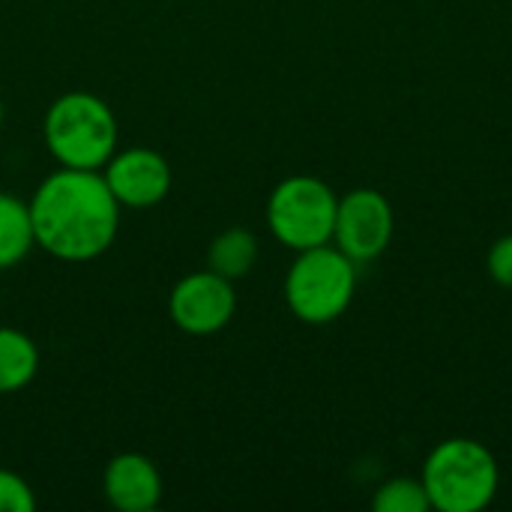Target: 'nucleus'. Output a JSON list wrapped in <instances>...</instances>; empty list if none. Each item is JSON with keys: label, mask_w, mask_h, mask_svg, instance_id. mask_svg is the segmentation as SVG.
Masks as SVG:
<instances>
[{"label": "nucleus", "mask_w": 512, "mask_h": 512, "mask_svg": "<svg viewBox=\"0 0 512 512\" xmlns=\"http://www.w3.org/2000/svg\"><path fill=\"white\" fill-rule=\"evenodd\" d=\"M36 246L66 264H87L111 249L120 231V204L102 171L57 168L27 201Z\"/></svg>", "instance_id": "obj_1"}, {"label": "nucleus", "mask_w": 512, "mask_h": 512, "mask_svg": "<svg viewBox=\"0 0 512 512\" xmlns=\"http://www.w3.org/2000/svg\"><path fill=\"white\" fill-rule=\"evenodd\" d=\"M42 138L60 168L102 171L117 153L120 129L111 105L87 90L57 96L42 120Z\"/></svg>", "instance_id": "obj_2"}, {"label": "nucleus", "mask_w": 512, "mask_h": 512, "mask_svg": "<svg viewBox=\"0 0 512 512\" xmlns=\"http://www.w3.org/2000/svg\"><path fill=\"white\" fill-rule=\"evenodd\" d=\"M420 480L429 492L432 510L480 512L495 501L501 471L486 444L450 438L429 453Z\"/></svg>", "instance_id": "obj_3"}, {"label": "nucleus", "mask_w": 512, "mask_h": 512, "mask_svg": "<svg viewBox=\"0 0 512 512\" xmlns=\"http://www.w3.org/2000/svg\"><path fill=\"white\" fill-rule=\"evenodd\" d=\"M357 264L339 246L297 252L285 276V303L303 324L321 327L336 321L354 300Z\"/></svg>", "instance_id": "obj_4"}, {"label": "nucleus", "mask_w": 512, "mask_h": 512, "mask_svg": "<svg viewBox=\"0 0 512 512\" xmlns=\"http://www.w3.org/2000/svg\"><path fill=\"white\" fill-rule=\"evenodd\" d=\"M336 207L339 198L324 180L309 174L285 177L267 198V228L294 252L315 249L333 243Z\"/></svg>", "instance_id": "obj_5"}, {"label": "nucleus", "mask_w": 512, "mask_h": 512, "mask_svg": "<svg viewBox=\"0 0 512 512\" xmlns=\"http://www.w3.org/2000/svg\"><path fill=\"white\" fill-rule=\"evenodd\" d=\"M237 312L234 282L213 270L183 276L168 294V315L186 336H213L231 324Z\"/></svg>", "instance_id": "obj_6"}, {"label": "nucleus", "mask_w": 512, "mask_h": 512, "mask_svg": "<svg viewBox=\"0 0 512 512\" xmlns=\"http://www.w3.org/2000/svg\"><path fill=\"white\" fill-rule=\"evenodd\" d=\"M393 240V207L378 189H354L339 198L333 243L354 261H375Z\"/></svg>", "instance_id": "obj_7"}, {"label": "nucleus", "mask_w": 512, "mask_h": 512, "mask_svg": "<svg viewBox=\"0 0 512 512\" xmlns=\"http://www.w3.org/2000/svg\"><path fill=\"white\" fill-rule=\"evenodd\" d=\"M102 177L117 204L129 210H150L162 204L174 183L168 159L150 147H117V153L105 162Z\"/></svg>", "instance_id": "obj_8"}, {"label": "nucleus", "mask_w": 512, "mask_h": 512, "mask_svg": "<svg viewBox=\"0 0 512 512\" xmlns=\"http://www.w3.org/2000/svg\"><path fill=\"white\" fill-rule=\"evenodd\" d=\"M105 498L120 512H150L162 501V474L144 453H120L102 474Z\"/></svg>", "instance_id": "obj_9"}, {"label": "nucleus", "mask_w": 512, "mask_h": 512, "mask_svg": "<svg viewBox=\"0 0 512 512\" xmlns=\"http://www.w3.org/2000/svg\"><path fill=\"white\" fill-rule=\"evenodd\" d=\"M255 264H258V237L240 225L216 234L207 249V270L219 273L228 282L246 279Z\"/></svg>", "instance_id": "obj_10"}, {"label": "nucleus", "mask_w": 512, "mask_h": 512, "mask_svg": "<svg viewBox=\"0 0 512 512\" xmlns=\"http://www.w3.org/2000/svg\"><path fill=\"white\" fill-rule=\"evenodd\" d=\"M36 372H39L36 342L24 330L0 327V396L30 387Z\"/></svg>", "instance_id": "obj_11"}, {"label": "nucleus", "mask_w": 512, "mask_h": 512, "mask_svg": "<svg viewBox=\"0 0 512 512\" xmlns=\"http://www.w3.org/2000/svg\"><path fill=\"white\" fill-rule=\"evenodd\" d=\"M36 246L30 207L12 192H0V270L21 264Z\"/></svg>", "instance_id": "obj_12"}, {"label": "nucleus", "mask_w": 512, "mask_h": 512, "mask_svg": "<svg viewBox=\"0 0 512 512\" xmlns=\"http://www.w3.org/2000/svg\"><path fill=\"white\" fill-rule=\"evenodd\" d=\"M372 507L378 512H429L432 501H429V492H426L423 480L393 477L375 492Z\"/></svg>", "instance_id": "obj_13"}, {"label": "nucleus", "mask_w": 512, "mask_h": 512, "mask_svg": "<svg viewBox=\"0 0 512 512\" xmlns=\"http://www.w3.org/2000/svg\"><path fill=\"white\" fill-rule=\"evenodd\" d=\"M36 510V495L30 483L12 471L0 468V512H33Z\"/></svg>", "instance_id": "obj_14"}, {"label": "nucleus", "mask_w": 512, "mask_h": 512, "mask_svg": "<svg viewBox=\"0 0 512 512\" xmlns=\"http://www.w3.org/2000/svg\"><path fill=\"white\" fill-rule=\"evenodd\" d=\"M489 276L501 285V288H510L512 291V234L501 237L492 249H489Z\"/></svg>", "instance_id": "obj_15"}, {"label": "nucleus", "mask_w": 512, "mask_h": 512, "mask_svg": "<svg viewBox=\"0 0 512 512\" xmlns=\"http://www.w3.org/2000/svg\"><path fill=\"white\" fill-rule=\"evenodd\" d=\"M0 126H3V102H0Z\"/></svg>", "instance_id": "obj_16"}]
</instances>
